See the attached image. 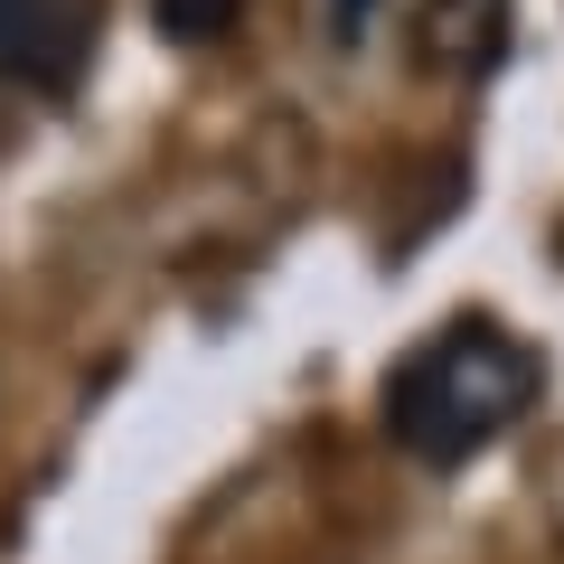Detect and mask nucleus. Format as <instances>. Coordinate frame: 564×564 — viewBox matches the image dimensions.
<instances>
[{"label": "nucleus", "instance_id": "obj_1", "mask_svg": "<svg viewBox=\"0 0 564 564\" xmlns=\"http://www.w3.org/2000/svg\"><path fill=\"white\" fill-rule=\"evenodd\" d=\"M536 386H545V367H536V348H527L518 329L443 321L433 339L404 348L395 377H386V433H395V452L452 470V462H470V452L499 443L508 423L536 404Z\"/></svg>", "mask_w": 564, "mask_h": 564}, {"label": "nucleus", "instance_id": "obj_3", "mask_svg": "<svg viewBox=\"0 0 564 564\" xmlns=\"http://www.w3.org/2000/svg\"><path fill=\"white\" fill-rule=\"evenodd\" d=\"M508 47V0H423V57L443 76H489Z\"/></svg>", "mask_w": 564, "mask_h": 564}, {"label": "nucleus", "instance_id": "obj_6", "mask_svg": "<svg viewBox=\"0 0 564 564\" xmlns=\"http://www.w3.org/2000/svg\"><path fill=\"white\" fill-rule=\"evenodd\" d=\"M0 29H10V0H0Z\"/></svg>", "mask_w": 564, "mask_h": 564}, {"label": "nucleus", "instance_id": "obj_4", "mask_svg": "<svg viewBox=\"0 0 564 564\" xmlns=\"http://www.w3.org/2000/svg\"><path fill=\"white\" fill-rule=\"evenodd\" d=\"M151 20H161V39H180V47H217V39H236L245 0H151Z\"/></svg>", "mask_w": 564, "mask_h": 564}, {"label": "nucleus", "instance_id": "obj_5", "mask_svg": "<svg viewBox=\"0 0 564 564\" xmlns=\"http://www.w3.org/2000/svg\"><path fill=\"white\" fill-rule=\"evenodd\" d=\"M367 10H377V0H329V39L358 47V39H367Z\"/></svg>", "mask_w": 564, "mask_h": 564}, {"label": "nucleus", "instance_id": "obj_2", "mask_svg": "<svg viewBox=\"0 0 564 564\" xmlns=\"http://www.w3.org/2000/svg\"><path fill=\"white\" fill-rule=\"evenodd\" d=\"M85 57H95V0H10L0 76H20L29 95H76Z\"/></svg>", "mask_w": 564, "mask_h": 564}]
</instances>
